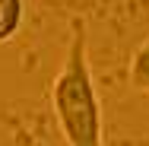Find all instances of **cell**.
<instances>
[{
    "label": "cell",
    "mask_w": 149,
    "mask_h": 146,
    "mask_svg": "<svg viewBox=\"0 0 149 146\" xmlns=\"http://www.w3.org/2000/svg\"><path fill=\"white\" fill-rule=\"evenodd\" d=\"M26 22V0H0V45L13 41Z\"/></svg>",
    "instance_id": "cell-2"
},
{
    "label": "cell",
    "mask_w": 149,
    "mask_h": 146,
    "mask_svg": "<svg viewBox=\"0 0 149 146\" xmlns=\"http://www.w3.org/2000/svg\"><path fill=\"white\" fill-rule=\"evenodd\" d=\"M127 80L136 92H146L149 95V38L140 41L130 54V64H127Z\"/></svg>",
    "instance_id": "cell-3"
},
{
    "label": "cell",
    "mask_w": 149,
    "mask_h": 146,
    "mask_svg": "<svg viewBox=\"0 0 149 146\" xmlns=\"http://www.w3.org/2000/svg\"><path fill=\"white\" fill-rule=\"evenodd\" d=\"M51 108L67 146H105L102 102L89 64V38L83 22H73V38L51 83Z\"/></svg>",
    "instance_id": "cell-1"
}]
</instances>
